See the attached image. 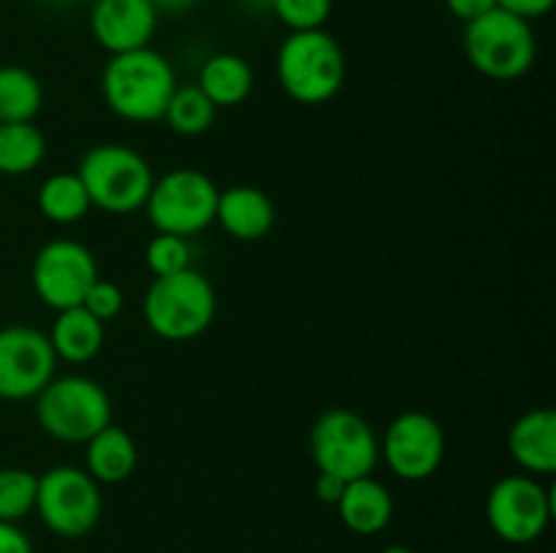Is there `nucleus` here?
I'll return each instance as SVG.
<instances>
[{"instance_id":"10","label":"nucleus","mask_w":556,"mask_h":553,"mask_svg":"<svg viewBox=\"0 0 556 553\" xmlns=\"http://www.w3.org/2000/svg\"><path fill=\"white\" fill-rule=\"evenodd\" d=\"M554 504L548 488L535 475H508L497 480L486 499V518L494 535L510 545L535 542L548 529Z\"/></svg>"},{"instance_id":"30","label":"nucleus","mask_w":556,"mask_h":553,"mask_svg":"<svg viewBox=\"0 0 556 553\" xmlns=\"http://www.w3.org/2000/svg\"><path fill=\"white\" fill-rule=\"evenodd\" d=\"M445 5H448V11L456 20L467 25V22H476L478 16L497 9V0H445Z\"/></svg>"},{"instance_id":"27","label":"nucleus","mask_w":556,"mask_h":553,"mask_svg":"<svg viewBox=\"0 0 556 553\" xmlns=\"http://www.w3.org/2000/svg\"><path fill=\"white\" fill-rule=\"evenodd\" d=\"M334 0H271V14L291 33L324 30Z\"/></svg>"},{"instance_id":"36","label":"nucleus","mask_w":556,"mask_h":553,"mask_svg":"<svg viewBox=\"0 0 556 553\" xmlns=\"http://www.w3.org/2000/svg\"><path fill=\"white\" fill-rule=\"evenodd\" d=\"M52 5H58V9H68V5H74L76 0H49Z\"/></svg>"},{"instance_id":"15","label":"nucleus","mask_w":556,"mask_h":553,"mask_svg":"<svg viewBox=\"0 0 556 553\" xmlns=\"http://www.w3.org/2000/svg\"><path fill=\"white\" fill-rule=\"evenodd\" d=\"M215 222L237 242H261L277 222L275 201L255 184H233L217 193Z\"/></svg>"},{"instance_id":"14","label":"nucleus","mask_w":556,"mask_h":553,"mask_svg":"<svg viewBox=\"0 0 556 553\" xmlns=\"http://www.w3.org/2000/svg\"><path fill=\"white\" fill-rule=\"evenodd\" d=\"M157 20L161 14L150 0H92L90 5V33L109 54L150 47Z\"/></svg>"},{"instance_id":"4","label":"nucleus","mask_w":556,"mask_h":553,"mask_svg":"<svg viewBox=\"0 0 556 553\" xmlns=\"http://www.w3.org/2000/svg\"><path fill=\"white\" fill-rule=\"evenodd\" d=\"M76 177L90 204L106 215H136L144 209L155 173L141 152L128 144H96L81 155Z\"/></svg>"},{"instance_id":"16","label":"nucleus","mask_w":556,"mask_h":553,"mask_svg":"<svg viewBox=\"0 0 556 553\" xmlns=\"http://www.w3.org/2000/svg\"><path fill=\"white\" fill-rule=\"evenodd\" d=\"M508 453L525 475H552L556 470V412L552 407H535L516 417L508 432Z\"/></svg>"},{"instance_id":"17","label":"nucleus","mask_w":556,"mask_h":553,"mask_svg":"<svg viewBox=\"0 0 556 553\" xmlns=\"http://www.w3.org/2000/svg\"><path fill=\"white\" fill-rule=\"evenodd\" d=\"M340 510V518L353 535L372 537L380 535L394 518V499L391 491L372 475L356 477L345 483L340 502L334 504Z\"/></svg>"},{"instance_id":"35","label":"nucleus","mask_w":556,"mask_h":553,"mask_svg":"<svg viewBox=\"0 0 556 553\" xmlns=\"http://www.w3.org/2000/svg\"><path fill=\"white\" fill-rule=\"evenodd\" d=\"M380 553H416V551H410V548H405V545H389V548H383Z\"/></svg>"},{"instance_id":"20","label":"nucleus","mask_w":556,"mask_h":553,"mask_svg":"<svg viewBox=\"0 0 556 553\" xmlns=\"http://www.w3.org/2000/svg\"><path fill=\"white\" fill-rule=\"evenodd\" d=\"M47 336L58 361L87 363L101 352L106 334L101 320L92 318L85 307H71L58 312Z\"/></svg>"},{"instance_id":"19","label":"nucleus","mask_w":556,"mask_h":553,"mask_svg":"<svg viewBox=\"0 0 556 553\" xmlns=\"http://www.w3.org/2000/svg\"><path fill=\"white\" fill-rule=\"evenodd\" d=\"M195 87L204 92L215 108L242 106L255 87V74L244 57L233 52L212 54L199 70Z\"/></svg>"},{"instance_id":"28","label":"nucleus","mask_w":556,"mask_h":553,"mask_svg":"<svg viewBox=\"0 0 556 553\" xmlns=\"http://www.w3.org/2000/svg\"><path fill=\"white\" fill-rule=\"evenodd\" d=\"M81 307H85L96 320L109 323V320L117 318L125 307L123 287H119L117 282L98 276V280L90 285V291L85 293V301H81Z\"/></svg>"},{"instance_id":"32","label":"nucleus","mask_w":556,"mask_h":553,"mask_svg":"<svg viewBox=\"0 0 556 553\" xmlns=\"http://www.w3.org/2000/svg\"><path fill=\"white\" fill-rule=\"evenodd\" d=\"M342 491H345V480L334 475H326V472H318L315 477V497L320 499L324 504H337L340 502Z\"/></svg>"},{"instance_id":"26","label":"nucleus","mask_w":556,"mask_h":553,"mask_svg":"<svg viewBox=\"0 0 556 553\" xmlns=\"http://www.w3.org/2000/svg\"><path fill=\"white\" fill-rule=\"evenodd\" d=\"M144 263L152 276H168L177 271L190 269V244L188 239L174 236V233H155L147 242Z\"/></svg>"},{"instance_id":"33","label":"nucleus","mask_w":556,"mask_h":553,"mask_svg":"<svg viewBox=\"0 0 556 553\" xmlns=\"http://www.w3.org/2000/svg\"><path fill=\"white\" fill-rule=\"evenodd\" d=\"M157 9V14H185V11L193 9L199 0H150Z\"/></svg>"},{"instance_id":"18","label":"nucleus","mask_w":556,"mask_h":553,"mask_svg":"<svg viewBox=\"0 0 556 553\" xmlns=\"http://www.w3.org/2000/svg\"><path fill=\"white\" fill-rule=\"evenodd\" d=\"M85 445V470L90 472L98 486H117V483H125L136 472L139 448H136L134 437L123 426L109 423Z\"/></svg>"},{"instance_id":"7","label":"nucleus","mask_w":556,"mask_h":553,"mask_svg":"<svg viewBox=\"0 0 556 553\" xmlns=\"http://www.w3.org/2000/svg\"><path fill=\"white\" fill-rule=\"evenodd\" d=\"M309 453L318 472L351 483L372 475L380 461V439L367 417L348 407H334L313 423Z\"/></svg>"},{"instance_id":"22","label":"nucleus","mask_w":556,"mask_h":553,"mask_svg":"<svg viewBox=\"0 0 556 553\" xmlns=\"http://www.w3.org/2000/svg\"><path fill=\"white\" fill-rule=\"evenodd\" d=\"M41 108V79L22 65H0V125L33 123Z\"/></svg>"},{"instance_id":"9","label":"nucleus","mask_w":556,"mask_h":553,"mask_svg":"<svg viewBox=\"0 0 556 553\" xmlns=\"http://www.w3.org/2000/svg\"><path fill=\"white\" fill-rule=\"evenodd\" d=\"M36 513L58 537L74 540L90 535L103 513L101 486L79 466H52L38 477Z\"/></svg>"},{"instance_id":"34","label":"nucleus","mask_w":556,"mask_h":553,"mask_svg":"<svg viewBox=\"0 0 556 553\" xmlns=\"http://www.w3.org/2000/svg\"><path fill=\"white\" fill-rule=\"evenodd\" d=\"M253 11H271V0H244Z\"/></svg>"},{"instance_id":"1","label":"nucleus","mask_w":556,"mask_h":553,"mask_svg":"<svg viewBox=\"0 0 556 553\" xmlns=\"http://www.w3.org/2000/svg\"><path fill=\"white\" fill-rule=\"evenodd\" d=\"M177 90L172 63L152 47L109 54L101 70V95L125 123H161Z\"/></svg>"},{"instance_id":"31","label":"nucleus","mask_w":556,"mask_h":553,"mask_svg":"<svg viewBox=\"0 0 556 553\" xmlns=\"http://www.w3.org/2000/svg\"><path fill=\"white\" fill-rule=\"evenodd\" d=\"M0 553H33L30 540L16 524L0 520Z\"/></svg>"},{"instance_id":"11","label":"nucleus","mask_w":556,"mask_h":553,"mask_svg":"<svg viewBox=\"0 0 556 553\" xmlns=\"http://www.w3.org/2000/svg\"><path fill=\"white\" fill-rule=\"evenodd\" d=\"M96 255L74 239H54L43 244L33 260V291L54 312L81 307L85 293L98 280Z\"/></svg>"},{"instance_id":"6","label":"nucleus","mask_w":556,"mask_h":553,"mask_svg":"<svg viewBox=\"0 0 556 553\" xmlns=\"http://www.w3.org/2000/svg\"><path fill=\"white\" fill-rule=\"evenodd\" d=\"M465 54L492 81H516L535 65L538 41L527 20L494 9L465 25Z\"/></svg>"},{"instance_id":"21","label":"nucleus","mask_w":556,"mask_h":553,"mask_svg":"<svg viewBox=\"0 0 556 553\" xmlns=\"http://www.w3.org/2000/svg\"><path fill=\"white\" fill-rule=\"evenodd\" d=\"M36 201L38 211L54 226H74V222L85 220L87 211L92 209L90 195L76 171H60L43 179Z\"/></svg>"},{"instance_id":"23","label":"nucleus","mask_w":556,"mask_h":553,"mask_svg":"<svg viewBox=\"0 0 556 553\" xmlns=\"http://www.w3.org/2000/svg\"><path fill=\"white\" fill-rule=\"evenodd\" d=\"M47 157V139L33 123L0 125V173L25 177Z\"/></svg>"},{"instance_id":"8","label":"nucleus","mask_w":556,"mask_h":553,"mask_svg":"<svg viewBox=\"0 0 556 553\" xmlns=\"http://www.w3.org/2000/svg\"><path fill=\"white\" fill-rule=\"evenodd\" d=\"M217 188L199 168H174L152 182L144 211L157 233L190 239L215 222Z\"/></svg>"},{"instance_id":"25","label":"nucleus","mask_w":556,"mask_h":553,"mask_svg":"<svg viewBox=\"0 0 556 553\" xmlns=\"http://www.w3.org/2000/svg\"><path fill=\"white\" fill-rule=\"evenodd\" d=\"M38 477L22 466L0 470V520L16 524L36 510Z\"/></svg>"},{"instance_id":"13","label":"nucleus","mask_w":556,"mask_h":553,"mask_svg":"<svg viewBox=\"0 0 556 553\" xmlns=\"http://www.w3.org/2000/svg\"><path fill=\"white\" fill-rule=\"evenodd\" d=\"M54 369L58 356L43 331L33 325L0 329V399H36L54 377Z\"/></svg>"},{"instance_id":"2","label":"nucleus","mask_w":556,"mask_h":553,"mask_svg":"<svg viewBox=\"0 0 556 553\" xmlns=\"http://www.w3.org/2000/svg\"><path fill=\"white\" fill-rule=\"evenodd\" d=\"M277 81L291 101L304 106L329 103L345 85V52L329 30L288 33L277 49Z\"/></svg>"},{"instance_id":"29","label":"nucleus","mask_w":556,"mask_h":553,"mask_svg":"<svg viewBox=\"0 0 556 553\" xmlns=\"http://www.w3.org/2000/svg\"><path fill=\"white\" fill-rule=\"evenodd\" d=\"M556 0H497V9L508 11V14L519 16V20H541L554 9Z\"/></svg>"},{"instance_id":"12","label":"nucleus","mask_w":556,"mask_h":553,"mask_svg":"<svg viewBox=\"0 0 556 553\" xmlns=\"http://www.w3.org/2000/svg\"><path fill=\"white\" fill-rule=\"evenodd\" d=\"M386 466L400 480L421 483L440 470L445 459V432L429 412L407 410L389 423L380 445Z\"/></svg>"},{"instance_id":"24","label":"nucleus","mask_w":556,"mask_h":553,"mask_svg":"<svg viewBox=\"0 0 556 553\" xmlns=\"http://www.w3.org/2000/svg\"><path fill=\"white\" fill-rule=\"evenodd\" d=\"M215 117L217 108L212 106V101L199 90V87L177 85V90H174L172 101H168L166 106V114H163V123H166L174 133L193 139V136H204L206 130L215 125Z\"/></svg>"},{"instance_id":"3","label":"nucleus","mask_w":556,"mask_h":553,"mask_svg":"<svg viewBox=\"0 0 556 553\" xmlns=\"http://www.w3.org/2000/svg\"><path fill=\"white\" fill-rule=\"evenodd\" d=\"M144 323L157 339L190 342L204 334L217 312L212 282L193 266L168 276H155L141 301Z\"/></svg>"},{"instance_id":"5","label":"nucleus","mask_w":556,"mask_h":553,"mask_svg":"<svg viewBox=\"0 0 556 553\" xmlns=\"http://www.w3.org/2000/svg\"><path fill=\"white\" fill-rule=\"evenodd\" d=\"M36 421L58 442L85 445L112 423V399L92 377L63 374L49 380L36 396Z\"/></svg>"}]
</instances>
